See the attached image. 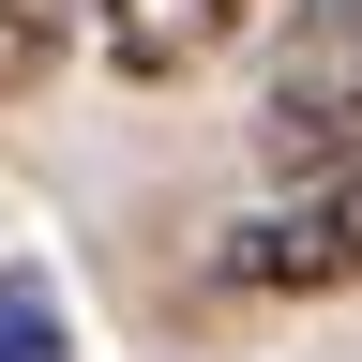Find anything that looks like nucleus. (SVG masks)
<instances>
[{"mask_svg":"<svg viewBox=\"0 0 362 362\" xmlns=\"http://www.w3.org/2000/svg\"><path fill=\"white\" fill-rule=\"evenodd\" d=\"M257 136H272L287 181H347V166H362V76L332 90V106H302V121H257Z\"/></svg>","mask_w":362,"mask_h":362,"instance_id":"20e7f679","label":"nucleus"},{"mask_svg":"<svg viewBox=\"0 0 362 362\" xmlns=\"http://www.w3.org/2000/svg\"><path fill=\"white\" fill-rule=\"evenodd\" d=\"M61 45H76V0H0V106L61 76Z\"/></svg>","mask_w":362,"mask_h":362,"instance_id":"39448f33","label":"nucleus"},{"mask_svg":"<svg viewBox=\"0 0 362 362\" xmlns=\"http://www.w3.org/2000/svg\"><path fill=\"white\" fill-rule=\"evenodd\" d=\"M0 362H76L61 332H45V287H30V272H0Z\"/></svg>","mask_w":362,"mask_h":362,"instance_id":"423d86ee","label":"nucleus"},{"mask_svg":"<svg viewBox=\"0 0 362 362\" xmlns=\"http://www.w3.org/2000/svg\"><path fill=\"white\" fill-rule=\"evenodd\" d=\"M257 16H272V0H106V61L166 90V76H197V61H226V45H242Z\"/></svg>","mask_w":362,"mask_h":362,"instance_id":"f03ea898","label":"nucleus"},{"mask_svg":"<svg viewBox=\"0 0 362 362\" xmlns=\"http://www.w3.org/2000/svg\"><path fill=\"white\" fill-rule=\"evenodd\" d=\"M226 287H362V166L347 181H302L287 211H257L242 242H226Z\"/></svg>","mask_w":362,"mask_h":362,"instance_id":"f257e3e1","label":"nucleus"},{"mask_svg":"<svg viewBox=\"0 0 362 362\" xmlns=\"http://www.w3.org/2000/svg\"><path fill=\"white\" fill-rule=\"evenodd\" d=\"M347 76H362V0H287V45H272V121L332 106Z\"/></svg>","mask_w":362,"mask_h":362,"instance_id":"7ed1b4c3","label":"nucleus"}]
</instances>
